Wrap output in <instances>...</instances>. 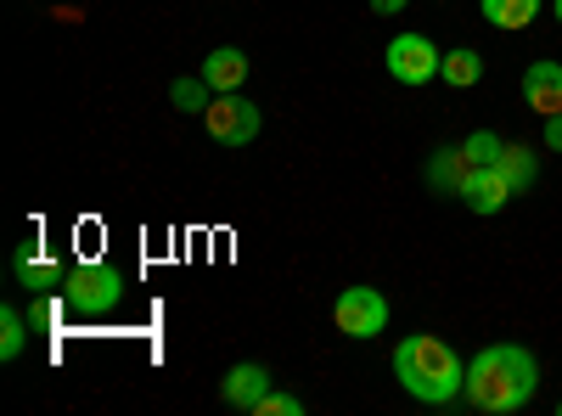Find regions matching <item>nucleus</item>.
Masks as SVG:
<instances>
[{
    "label": "nucleus",
    "instance_id": "nucleus-1",
    "mask_svg": "<svg viewBox=\"0 0 562 416\" xmlns=\"http://www.w3.org/2000/svg\"><path fill=\"white\" fill-rule=\"evenodd\" d=\"M540 389V360L524 344H490L473 366H467V405L490 411V416H512L524 411Z\"/></svg>",
    "mask_w": 562,
    "mask_h": 416
},
{
    "label": "nucleus",
    "instance_id": "nucleus-2",
    "mask_svg": "<svg viewBox=\"0 0 562 416\" xmlns=\"http://www.w3.org/2000/svg\"><path fill=\"white\" fill-rule=\"evenodd\" d=\"M394 372H400L405 394L422 400V405H450L467 389V366L456 360V349L439 344V338H428V333H411L394 349Z\"/></svg>",
    "mask_w": 562,
    "mask_h": 416
},
{
    "label": "nucleus",
    "instance_id": "nucleus-3",
    "mask_svg": "<svg viewBox=\"0 0 562 416\" xmlns=\"http://www.w3.org/2000/svg\"><path fill=\"white\" fill-rule=\"evenodd\" d=\"M119 299H124V270H119V265H102V259L68 265V276H63V304H68L74 315H108V310H119Z\"/></svg>",
    "mask_w": 562,
    "mask_h": 416
},
{
    "label": "nucleus",
    "instance_id": "nucleus-4",
    "mask_svg": "<svg viewBox=\"0 0 562 416\" xmlns=\"http://www.w3.org/2000/svg\"><path fill=\"white\" fill-rule=\"evenodd\" d=\"M203 124H209V135L220 147H248V142H259V108L243 97V90H225V97H214L209 108H203Z\"/></svg>",
    "mask_w": 562,
    "mask_h": 416
},
{
    "label": "nucleus",
    "instance_id": "nucleus-5",
    "mask_svg": "<svg viewBox=\"0 0 562 416\" xmlns=\"http://www.w3.org/2000/svg\"><path fill=\"white\" fill-rule=\"evenodd\" d=\"M333 321H338V333L366 344V338H378L389 327V299L378 288H349L338 304H333Z\"/></svg>",
    "mask_w": 562,
    "mask_h": 416
},
{
    "label": "nucleus",
    "instance_id": "nucleus-6",
    "mask_svg": "<svg viewBox=\"0 0 562 416\" xmlns=\"http://www.w3.org/2000/svg\"><path fill=\"white\" fill-rule=\"evenodd\" d=\"M383 63H389V74L400 79V85H428V79H439V52H434V40L428 34H394L389 40V52H383Z\"/></svg>",
    "mask_w": 562,
    "mask_h": 416
},
{
    "label": "nucleus",
    "instance_id": "nucleus-7",
    "mask_svg": "<svg viewBox=\"0 0 562 416\" xmlns=\"http://www.w3.org/2000/svg\"><path fill=\"white\" fill-rule=\"evenodd\" d=\"M12 276H18V288H29V293H63V265H57V254L45 248L40 237H29V243H18L12 248Z\"/></svg>",
    "mask_w": 562,
    "mask_h": 416
},
{
    "label": "nucleus",
    "instance_id": "nucleus-8",
    "mask_svg": "<svg viewBox=\"0 0 562 416\" xmlns=\"http://www.w3.org/2000/svg\"><path fill=\"white\" fill-rule=\"evenodd\" d=\"M467 209H473V214H501L512 198H518V187H512V180L495 169V164H479L473 175H467L461 180V192H456Z\"/></svg>",
    "mask_w": 562,
    "mask_h": 416
},
{
    "label": "nucleus",
    "instance_id": "nucleus-9",
    "mask_svg": "<svg viewBox=\"0 0 562 416\" xmlns=\"http://www.w3.org/2000/svg\"><path fill=\"white\" fill-rule=\"evenodd\" d=\"M265 394H270V372H265V366H254V360L231 366V372L220 378V400H225L231 411H259Z\"/></svg>",
    "mask_w": 562,
    "mask_h": 416
},
{
    "label": "nucleus",
    "instance_id": "nucleus-10",
    "mask_svg": "<svg viewBox=\"0 0 562 416\" xmlns=\"http://www.w3.org/2000/svg\"><path fill=\"white\" fill-rule=\"evenodd\" d=\"M524 97H529V108H535L540 119L562 113V63H529V74H524Z\"/></svg>",
    "mask_w": 562,
    "mask_h": 416
},
{
    "label": "nucleus",
    "instance_id": "nucleus-11",
    "mask_svg": "<svg viewBox=\"0 0 562 416\" xmlns=\"http://www.w3.org/2000/svg\"><path fill=\"white\" fill-rule=\"evenodd\" d=\"M203 79L214 97H225V90H243L248 85V57L237 52V45H214V52L203 57Z\"/></svg>",
    "mask_w": 562,
    "mask_h": 416
},
{
    "label": "nucleus",
    "instance_id": "nucleus-12",
    "mask_svg": "<svg viewBox=\"0 0 562 416\" xmlns=\"http://www.w3.org/2000/svg\"><path fill=\"white\" fill-rule=\"evenodd\" d=\"M473 169H479V164L467 158V147H439V153L428 158V180H434L439 192H461V180L473 175Z\"/></svg>",
    "mask_w": 562,
    "mask_h": 416
},
{
    "label": "nucleus",
    "instance_id": "nucleus-13",
    "mask_svg": "<svg viewBox=\"0 0 562 416\" xmlns=\"http://www.w3.org/2000/svg\"><path fill=\"white\" fill-rule=\"evenodd\" d=\"M439 79L456 85V90L479 85V79H484V57L473 52V45H456V52H445V63H439Z\"/></svg>",
    "mask_w": 562,
    "mask_h": 416
},
{
    "label": "nucleus",
    "instance_id": "nucleus-14",
    "mask_svg": "<svg viewBox=\"0 0 562 416\" xmlns=\"http://www.w3.org/2000/svg\"><path fill=\"white\" fill-rule=\"evenodd\" d=\"M484 18L495 29H529L540 18V0H484Z\"/></svg>",
    "mask_w": 562,
    "mask_h": 416
},
{
    "label": "nucleus",
    "instance_id": "nucleus-15",
    "mask_svg": "<svg viewBox=\"0 0 562 416\" xmlns=\"http://www.w3.org/2000/svg\"><path fill=\"white\" fill-rule=\"evenodd\" d=\"M495 169L512 180V187H535V180H540V164H535V153L529 147H501V158H495Z\"/></svg>",
    "mask_w": 562,
    "mask_h": 416
},
{
    "label": "nucleus",
    "instance_id": "nucleus-16",
    "mask_svg": "<svg viewBox=\"0 0 562 416\" xmlns=\"http://www.w3.org/2000/svg\"><path fill=\"white\" fill-rule=\"evenodd\" d=\"M29 333H34V327H29L23 310H12V304L0 310V360H18V355L29 349Z\"/></svg>",
    "mask_w": 562,
    "mask_h": 416
},
{
    "label": "nucleus",
    "instance_id": "nucleus-17",
    "mask_svg": "<svg viewBox=\"0 0 562 416\" xmlns=\"http://www.w3.org/2000/svg\"><path fill=\"white\" fill-rule=\"evenodd\" d=\"M169 102H175L180 113H203V108L214 102V90H209L203 74H198V79H175V85H169Z\"/></svg>",
    "mask_w": 562,
    "mask_h": 416
},
{
    "label": "nucleus",
    "instance_id": "nucleus-18",
    "mask_svg": "<svg viewBox=\"0 0 562 416\" xmlns=\"http://www.w3.org/2000/svg\"><path fill=\"white\" fill-rule=\"evenodd\" d=\"M461 147H467V158H473V164H495L506 142H501V135H495V130H473V135H467V142H461Z\"/></svg>",
    "mask_w": 562,
    "mask_h": 416
},
{
    "label": "nucleus",
    "instance_id": "nucleus-19",
    "mask_svg": "<svg viewBox=\"0 0 562 416\" xmlns=\"http://www.w3.org/2000/svg\"><path fill=\"white\" fill-rule=\"evenodd\" d=\"M29 327H34V333H52V327H57V299H52V293H34V304H29Z\"/></svg>",
    "mask_w": 562,
    "mask_h": 416
},
{
    "label": "nucleus",
    "instance_id": "nucleus-20",
    "mask_svg": "<svg viewBox=\"0 0 562 416\" xmlns=\"http://www.w3.org/2000/svg\"><path fill=\"white\" fill-rule=\"evenodd\" d=\"M299 411H304V400H299V394H276V389H270V394H265V405H259L254 416H299Z\"/></svg>",
    "mask_w": 562,
    "mask_h": 416
},
{
    "label": "nucleus",
    "instance_id": "nucleus-21",
    "mask_svg": "<svg viewBox=\"0 0 562 416\" xmlns=\"http://www.w3.org/2000/svg\"><path fill=\"white\" fill-rule=\"evenodd\" d=\"M546 147H551V153H562V113H551V119H546Z\"/></svg>",
    "mask_w": 562,
    "mask_h": 416
},
{
    "label": "nucleus",
    "instance_id": "nucleus-22",
    "mask_svg": "<svg viewBox=\"0 0 562 416\" xmlns=\"http://www.w3.org/2000/svg\"><path fill=\"white\" fill-rule=\"evenodd\" d=\"M371 12H383V18H400V12H405V0H371Z\"/></svg>",
    "mask_w": 562,
    "mask_h": 416
},
{
    "label": "nucleus",
    "instance_id": "nucleus-23",
    "mask_svg": "<svg viewBox=\"0 0 562 416\" xmlns=\"http://www.w3.org/2000/svg\"><path fill=\"white\" fill-rule=\"evenodd\" d=\"M557 23H562V0H557Z\"/></svg>",
    "mask_w": 562,
    "mask_h": 416
},
{
    "label": "nucleus",
    "instance_id": "nucleus-24",
    "mask_svg": "<svg viewBox=\"0 0 562 416\" xmlns=\"http://www.w3.org/2000/svg\"><path fill=\"white\" fill-rule=\"evenodd\" d=\"M557 411H562V405H557Z\"/></svg>",
    "mask_w": 562,
    "mask_h": 416
}]
</instances>
